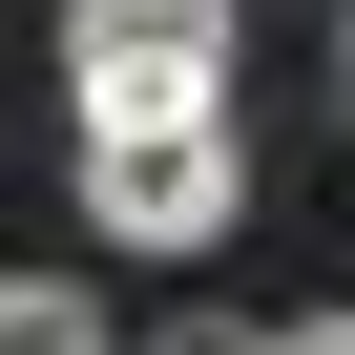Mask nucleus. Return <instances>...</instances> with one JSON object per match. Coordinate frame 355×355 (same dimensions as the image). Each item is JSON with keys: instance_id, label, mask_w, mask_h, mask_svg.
Returning <instances> with one entry per match:
<instances>
[{"instance_id": "nucleus-1", "label": "nucleus", "mask_w": 355, "mask_h": 355, "mask_svg": "<svg viewBox=\"0 0 355 355\" xmlns=\"http://www.w3.org/2000/svg\"><path fill=\"white\" fill-rule=\"evenodd\" d=\"M84 230H105V251H230V230H251L230 105H105V125H84Z\"/></svg>"}, {"instance_id": "nucleus-2", "label": "nucleus", "mask_w": 355, "mask_h": 355, "mask_svg": "<svg viewBox=\"0 0 355 355\" xmlns=\"http://www.w3.org/2000/svg\"><path fill=\"white\" fill-rule=\"evenodd\" d=\"M63 84L105 105H230V0H63Z\"/></svg>"}, {"instance_id": "nucleus-3", "label": "nucleus", "mask_w": 355, "mask_h": 355, "mask_svg": "<svg viewBox=\"0 0 355 355\" xmlns=\"http://www.w3.org/2000/svg\"><path fill=\"white\" fill-rule=\"evenodd\" d=\"M0 355H125L84 272H0Z\"/></svg>"}, {"instance_id": "nucleus-4", "label": "nucleus", "mask_w": 355, "mask_h": 355, "mask_svg": "<svg viewBox=\"0 0 355 355\" xmlns=\"http://www.w3.org/2000/svg\"><path fill=\"white\" fill-rule=\"evenodd\" d=\"M146 355H272V313H189V334H146Z\"/></svg>"}, {"instance_id": "nucleus-5", "label": "nucleus", "mask_w": 355, "mask_h": 355, "mask_svg": "<svg viewBox=\"0 0 355 355\" xmlns=\"http://www.w3.org/2000/svg\"><path fill=\"white\" fill-rule=\"evenodd\" d=\"M272 355H355V313H334V334H272Z\"/></svg>"}, {"instance_id": "nucleus-6", "label": "nucleus", "mask_w": 355, "mask_h": 355, "mask_svg": "<svg viewBox=\"0 0 355 355\" xmlns=\"http://www.w3.org/2000/svg\"><path fill=\"white\" fill-rule=\"evenodd\" d=\"M334 105H355V42H334Z\"/></svg>"}]
</instances>
